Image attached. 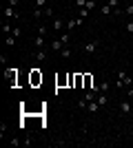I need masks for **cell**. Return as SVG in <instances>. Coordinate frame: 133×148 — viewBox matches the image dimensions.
<instances>
[{
    "label": "cell",
    "mask_w": 133,
    "mask_h": 148,
    "mask_svg": "<svg viewBox=\"0 0 133 148\" xmlns=\"http://www.w3.org/2000/svg\"><path fill=\"white\" fill-rule=\"evenodd\" d=\"M5 18H18L16 7H11V5H7V7H5Z\"/></svg>",
    "instance_id": "5b68a950"
},
{
    "label": "cell",
    "mask_w": 133,
    "mask_h": 148,
    "mask_svg": "<svg viewBox=\"0 0 133 148\" xmlns=\"http://www.w3.org/2000/svg\"><path fill=\"white\" fill-rule=\"evenodd\" d=\"M5 44L7 47H13L16 44V36H5Z\"/></svg>",
    "instance_id": "9a60e30c"
},
{
    "label": "cell",
    "mask_w": 133,
    "mask_h": 148,
    "mask_svg": "<svg viewBox=\"0 0 133 148\" xmlns=\"http://www.w3.org/2000/svg\"><path fill=\"white\" fill-rule=\"evenodd\" d=\"M87 111L91 113V115H95V113L100 111V104H98V99H93V102H89V106H87Z\"/></svg>",
    "instance_id": "52a82bcc"
},
{
    "label": "cell",
    "mask_w": 133,
    "mask_h": 148,
    "mask_svg": "<svg viewBox=\"0 0 133 148\" xmlns=\"http://www.w3.org/2000/svg\"><path fill=\"white\" fill-rule=\"evenodd\" d=\"M62 27H64V20L62 18H56V20H53V29H56V31H62Z\"/></svg>",
    "instance_id": "9c48e42d"
},
{
    "label": "cell",
    "mask_w": 133,
    "mask_h": 148,
    "mask_svg": "<svg viewBox=\"0 0 133 148\" xmlns=\"http://www.w3.org/2000/svg\"><path fill=\"white\" fill-rule=\"evenodd\" d=\"M22 2H27V0H22Z\"/></svg>",
    "instance_id": "83f0119b"
},
{
    "label": "cell",
    "mask_w": 133,
    "mask_h": 148,
    "mask_svg": "<svg viewBox=\"0 0 133 148\" xmlns=\"http://www.w3.org/2000/svg\"><path fill=\"white\" fill-rule=\"evenodd\" d=\"M2 33H5V36H11V33H13V27L9 25V22H5V25H2Z\"/></svg>",
    "instance_id": "8fae6325"
},
{
    "label": "cell",
    "mask_w": 133,
    "mask_h": 148,
    "mask_svg": "<svg viewBox=\"0 0 133 148\" xmlns=\"http://www.w3.org/2000/svg\"><path fill=\"white\" fill-rule=\"evenodd\" d=\"M107 5H109V7H111V9L115 11V9L120 7V0H107Z\"/></svg>",
    "instance_id": "e0dca14e"
},
{
    "label": "cell",
    "mask_w": 133,
    "mask_h": 148,
    "mask_svg": "<svg viewBox=\"0 0 133 148\" xmlns=\"http://www.w3.org/2000/svg\"><path fill=\"white\" fill-rule=\"evenodd\" d=\"M64 47H67V44H64L62 40H60V38H56V40L51 42V51H58V53H60V51H62Z\"/></svg>",
    "instance_id": "277c9868"
},
{
    "label": "cell",
    "mask_w": 133,
    "mask_h": 148,
    "mask_svg": "<svg viewBox=\"0 0 133 148\" xmlns=\"http://www.w3.org/2000/svg\"><path fill=\"white\" fill-rule=\"evenodd\" d=\"M20 2H22V0H9V5H11V7H18Z\"/></svg>",
    "instance_id": "484cf974"
},
{
    "label": "cell",
    "mask_w": 133,
    "mask_h": 148,
    "mask_svg": "<svg viewBox=\"0 0 133 148\" xmlns=\"http://www.w3.org/2000/svg\"><path fill=\"white\" fill-rule=\"evenodd\" d=\"M44 16H47V18H53V7H44Z\"/></svg>",
    "instance_id": "ac0fdd59"
},
{
    "label": "cell",
    "mask_w": 133,
    "mask_h": 148,
    "mask_svg": "<svg viewBox=\"0 0 133 148\" xmlns=\"http://www.w3.org/2000/svg\"><path fill=\"white\" fill-rule=\"evenodd\" d=\"M80 25H82V18H71L69 22H67V31L71 33V31L76 29V27H80Z\"/></svg>",
    "instance_id": "3957f363"
},
{
    "label": "cell",
    "mask_w": 133,
    "mask_h": 148,
    "mask_svg": "<svg viewBox=\"0 0 133 148\" xmlns=\"http://www.w3.org/2000/svg\"><path fill=\"white\" fill-rule=\"evenodd\" d=\"M95 99H98V104H100V108H102V106H107V102H109V97H107V91H100Z\"/></svg>",
    "instance_id": "8992f818"
},
{
    "label": "cell",
    "mask_w": 133,
    "mask_h": 148,
    "mask_svg": "<svg viewBox=\"0 0 133 148\" xmlns=\"http://www.w3.org/2000/svg\"><path fill=\"white\" fill-rule=\"evenodd\" d=\"M89 13H91V11H89V9H87V7H82V9H78V18H87V16H89Z\"/></svg>",
    "instance_id": "5bb4252c"
},
{
    "label": "cell",
    "mask_w": 133,
    "mask_h": 148,
    "mask_svg": "<svg viewBox=\"0 0 133 148\" xmlns=\"http://www.w3.org/2000/svg\"><path fill=\"white\" fill-rule=\"evenodd\" d=\"M84 7H87L89 11H93V9H95V0H87V5H84Z\"/></svg>",
    "instance_id": "44dd1931"
},
{
    "label": "cell",
    "mask_w": 133,
    "mask_h": 148,
    "mask_svg": "<svg viewBox=\"0 0 133 148\" xmlns=\"http://www.w3.org/2000/svg\"><path fill=\"white\" fill-rule=\"evenodd\" d=\"M133 84V77L124 71V69H118V80H115V88H122V86H131Z\"/></svg>",
    "instance_id": "6da1fadb"
},
{
    "label": "cell",
    "mask_w": 133,
    "mask_h": 148,
    "mask_svg": "<svg viewBox=\"0 0 133 148\" xmlns=\"http://www.w3.org/2000/svg\"><path fill=\"white\" fill-rule=\"evenodd\" d=\"M127 31H129V33H133V20L131 18H129V22H127Z\"/></svg>",
    "instance_id": "cb8c5ba5"
},
{
    "label": "cell",
    "mask_w": 133,
    "mask_h": 148,
    "mask_svg": "<svg viewBox=\"0 0 133 148\" xmlns=\"http://www.w3.org/2000/svg\"><path fill=\"white\" fill-rule=\"evenodd\" d=\"M36 60H38V62L47 60V51H44V49H38V53H36Z\"/></svg>",
    "instance_id": "7c38bea8"
},
{
    "label": "cell",
    "mask_w": 133,
    "mask_h": 148,
    "mask_svg": "<svg viewBox=\"0 0 133 148\" xmlns=\"http://www.w3.org/2000/svg\"><path fill=\"white\" fill-rule=\"evenodd\" d=\"M120 113L122 115H129V113H131V104H129V102H120Z\"/></svg>",
    "instance_id": "ba28073f"
},
{
    "label": "cell",
    "mask_w": 133,
    "mask_h": 148,
    "mask_svg": "<svg viewBox=\"0 0 133 148\" xmlns=\"http://www.w3.org/2000/svg\"><path fill=\"white\" fill-rule=\"evenodd\" d=\"M38 36H44V38H47V27H44V25H40V29H38Z\"/></svg>",
    "instance_id": "7402d4cb"
},
{
    "label": "cell",
    "mask_w": 133,
    "mask_h": 148,
    "mask_svg": "<svg viewBox=\"0 0 133 148\" xmlns=\"http://www.w3.org/2000/svg\"><path fill=\"white\" fill-rule=\"evenodd\" d=\"M84 5H87V0H76V7H78V9H82Z\"/></svg>",
    "instance_id": "d4e9b609"
},
{
    "label": "cell",
    "mask_w": 133,
    "mask_h": 148,
    "mask_svg": "<svg viewBox=\"0 0 133 148\" xmlns=\"http://www.w3.org/2000/svg\"><path fill=\"white\" fill-rule=\"evenodd\" d=\"M36 2V9H44L47 7V0H33Z\"/></svg>",
    "instance_id": "ffe728a7"
},
{
    "label": "cell",
    "mask_w": 133,
    "mask_h": 148,
    "mask_svg": "<svg viewBox=\"0 0 133 148\" xmlns=\"http://www.w3.org/2000/svg\"><path fill=\"white\" fill-rule=\"evenodd\" d=\"M127 91H129V97H133V88H131V86H129V88H127Z\"/></svg>",
    "instance_id": "4316f807"
},
{
    "label": "cell",
    "mask_w": 133,
    "mask_h": 148,
    "mask_svg": "<svg viewBox=\"0 0 133 148\" xmlns=\"http://www.w3.org/2000/svg\"><path fill=\"white\" fill-rule=\"evenodd\" d=\"M31 80H33V84H38V82H42V75H38V71H33Z\"/></svg>",
    "instance_id": "d6986e66"
},
{
    "label": "cell",
    "mask_w": 133,
    "mask_h": 148,
    "mask_svg": "<svg viewBox=\"0 0 133 148\" xmlns=\"http://www.w3.org/2000/svg\"><path fill=\"white\" fill-rule=\"evenodd\" d=\"M33 44H36V49H42V47H44V36H36Z\"/></svg>",
    "instance_id": "30bf717a"
},
{
    "label": "cell",
    "mask_w": 133,
    "mask_h": 148,
    "mask_svg": "<svg viewBox=\"0 0 133 148\" xmlns=\"http://www.w3.org/2000/svg\"><path fill=\"white\" fill-rule=\"evenodd\" d=\"M98 47H100V42H98V40H89V42L82 44V51L87 53V56H91V53H95V51H98Z\"/></svg>",
    "instance_id": "7a4b0ae2"
},
{
    "label": "cell",
    "mask_w": 133,
    "mask_h": 148,
    "mask_svg": "<svg viewBox=\"0 0 133 148\" xmlns=\"http://www.w3.org/2000/svg\"><path fill=\"white\" fill-rule=\"evenodd\" d=\"M124 13H127L129 18H131V16H133V5H127V9H124Z\"/></svg>",
    "instance_id": "603a6c76"
},
{
    "label": "cell",
    "mask_w": 133,
    "mask_h": 148,
    "mask_svg": "<svg viewBox=\"0 0 133 148\" xmlns=\"http://www.w3.org/2000/svg\"><path fill=\"white\" fill-rule=\"evenodd\" d=\"M100 13H102V16H111V13H113V9H111V7H109V5H102Z\"/></svg>",
    "instance_id": "4fadbf2b"
},
{
    "label": "cell",
    "mask_w": 133,
    "mask_h": 148,
    "mask_svg": "<svg viewBox=\"0 0 133 148\" xmlns=\"http://www.w3.org/2000/svg\"><path fill=\"white\" fill-rule=\"evenodd\" d=\"M71 53H73V51L69 49V44H67V47H64V49L60 51V56H62V58H71Z\"/></svg>",
    "instance_id": "2e32d148"
}]
</instances>
